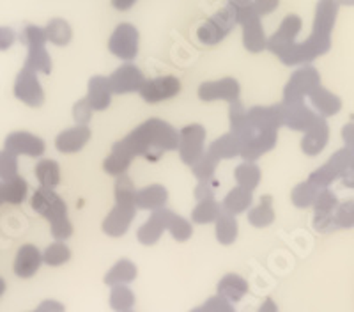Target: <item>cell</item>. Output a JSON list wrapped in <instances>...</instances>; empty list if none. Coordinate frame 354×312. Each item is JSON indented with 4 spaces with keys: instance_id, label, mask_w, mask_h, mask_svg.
<instances>
[{
    "instance_id": "obj_1",
    "label": "cell",
    "mask_w": 354,
    "mask_h": 312,
    "mask_svg": "<svg viewBox=\"0 0 354 312\" xmlns=\"http://www.w3.org/2000/svg\"><path fill=\"white\" fill-rule=\"evenodd\" d=\"M177 146H179V134L169 122L160 119L145 121L128 137L115 144L117 149L128 154L129 158L142 154L147 160H158L163 151L177 149Z\"/></svg>"
},
{
    "instance_id": "obj_2",
    "label": "cell",
    "mask_w": 354,
    "mask_h": 312,
    "mask_svg": "<svg viewBox=\"0 0 354 312\" xmlns=\"http://www.w3.org/2000/svg\"><path fill=\"white\" fill-rule=\"evenodd\" d=\"M205 131L201 125H189L183 128L179 134V151H181L183 162L194 165L202 154H204Z\"/></svg>"
},
{
    "instance_id": "obj_3",
    "label": "cell",
    "mask_w": 354,
    "mask_h": 312,
    "mask_svg": "<svg viewBox=\"0 0 354 312\" xmlns=\"http://www.w3.org/2000/svg\"><path fill=\"white\" fill-rule=\"evenodd\" d=\"M32 208L37 213H41L44 219L52 220V222L68 217L66 215V213H68V208H66L64 201H62L55 192L50 190V188L41 187L39 190L32 195Z\"/></svg>"
},
{
    "instance_id": "obj_4",
    "label": "cell",
    "mask_w": 354,
    "mask_h": 312,
    "mask_svg": "<svg viewBox=\"0 0 354 312\" xmlns=\"http://www.w3.org/2000/svg\"><path fill=\"white\" fill-rule=\"evenodd\" d=\"M135 217V203L131 201H117L115 208L110 211L103 222V231L110 236H121L128 231L129 223Z\"/></svg>"
},
{
    "instance_id": "obj_5",
    "label": "cell",
    "mask_w": 354,
    "mask_h": 312,
    "mask_svg": "<svg viewBox=\"0 0 354 312\" xmlns=\"http://www.w3.org/2000/svg\"><path fill=\"white\" fill-rule=\"evenodd\" d=\"M6 149L12 154H27V156H41L44 153V142L39 137L27 131H15L6 138Z\"/></svg>"
},
{
    "instance_id": "obj_6",
    "label": "cell",
    "mask_w": 354,
    "mask_h": 312,
    "mask_svg": "<svg viewBox=\"0 0 354 312\" xmlns=\"http://www.w3.org/2000/svg\"><path fill=\"white\" fill-rule=\"evenodd\" d=\"M172 217L174 213L169 210H163V208L154 210L153 217H151V219L140 227V231H138V239H140L144 245L156 244L158 238L161 236V232L165 231L167 227H169Z\"/></svg>"
},
{
    "instance_id": "obj_7",
    "label": "cell",
    "mask_w": 354,
    "mask_h": 312,
    "mask_svg": "<svg viewBox=\"0 0 354 312\" xmlns=\"http://www.w3.org/2000/svg\"><path fill=\"white\" fill-rule=\"evenodd\" d=\"M179 89H181V85L174 78H160V80H153L140 87V93L147 103H156L176 96Z\"/></svg>"
},
{
    "instance_id": "obj_8",
    "label": "cell",
    "mask_w": 354,
    "mask_h": 312,
    "mask_svg": "<svg viewBox=\"0 0 354 312\" xmlns=\"http://www.w3.org/2000/svg\"><path fill=\"white\" fill-rule=\"evenodd\" d=\"M41 263H43V254L34 245H24L15 259V273L21 279H28L39 270Z\"/></svg>"
},
{
    "instance_id": "obj_9",
    "label": "cell",
    "mask_w": 354,
    "mask_h": 312,
    "mask_svg": "<svg viewBox=\"0 0 354 312\" xmlns=\"http://www.w3.org/2000/svg\"><path fill=\"white\" fill-rule=\"evenodd\" d=\"M88 138H91V130H88L87 126H75L71 130L62 131L57 137L55 147L61 153H75V151H80L87 144Z\"/></svg>"
},
{
    "instance_id": "obj_10",
    "label": "cell",
    "mask_w": 354,
    "mask_h": 312,
    "mask_svg": "<svg viewBox=\"0 0 354 312\" xmlns=\"http://www.w3.org/2000/svg\"><path fill=\"white\" fill-rule=\"evenodd\" d=\"M201 98L204 102H214V100H227V102H238V84L232 80H225L221 84H207L202 85L201 91H198Z\"/></svg>"
},
{
    "instance_id": "obj_11",
    "label": "cell",
    "mask_w": 354,
    "mask_h": 312,
    "mask_svg": "<svg viewBox=\"0 0 354 312\" xmlns=\"http://www.w3.org/2000/svg\"><path fill=\"white\" fill-rule=\"evenodd\" d=\"M15 94L20 102L27 103L28 107H39L43 105V91H41L39 84L36 78L28 77V75H21L15 87Z\"/></svg>"
},
{
    "instance_id": "obj_12",
    "label": "cell",
    "mask_w": 354,
    "mask_h": 312,
    "mask_svg": "<svg viewBox=\"0 0 354 312\" xmlns=\"http://www.w3.org/2000/svg\"><path fill=\"white\" fill-rule=\"evenodd\" d=\"M167 203V190L161 185H151L135 194V206L144 210H160Z\"/></svg>"
},
{
    "instance_id": "obj_13",
    "label": "cell",
    "mask_w": 354,
    "mask_h": 312,
    "mask_svg": "<svg viewBox=\"0 0 354 312\" xmlns=\"http://www.w3.org/2000/svg\"><path fill=\"white\" fill-rule=\"evenodd\" d=\"M241 153V140L236 134H227L211 144L209 154L213 158H234Z\"/></svg>"
},
{
    "instance_id": "obj_14",
    "label": "cell",
    "mask_w": 354,
    "mask_h": 312,
    "mask_svg": "<svg viewBox=\"0 0 354 312\" xmlns=\"http://www.w3.org/2000/svg\"><path fill=\"white\" fill-rule=\"evenodd\" d=\"M246 291H248V286H246L245 279H241L239 275H232V273L223 277L220 286H218V293H220L221 298L227 302L241 300Z\"/></svg>"
},
{
    "instance_id": "obj_15",
    "label": "cell",
    "mask_w": 354,
    "mask_h": 312,
    "mask_svg": "<svg viewBox=\"0 0 354 312\" xmlns=\"http://www.w3.org/2000/svg\"><path fill=\"white\" fill-rule=\"evenodd\" d=\"M250 204H252V190L238 187L234 188L232 192H229V195L225 197V201H223V211L229 213V215H238V213H243L245 210H248Z\"/></svg>"
},
{
    "instance_id": "obj_16",
    "label": "cell",
    "mask_w": 354,
    "mask_h": 312,
    "mask_svg": "<svg viewBox=\"0 0 354 312\" xmlns=\"http://www.w3.org/2000/svg\"><path fill=\"white\" fill-rule=\"evenodd\" d=\"M59 165L53 160H41L36 167V178L39 179L41 187L43 188H53L59 185V179H61V172H59Z\"/></svg>"
},
{
    "instance_id": "obj_17",
    "label": "cell",
    "mask_w": 354,
    "mask_h": 312,
    "mask_svg": "<svg viewBox=\"0 0 354 312\" xmlns=\"http://www.w3.org/2000/svg\"><path fill=\"white\" fill-rule=\"evenodd\" d=\"M87 103L93 110H105L110 105V87L105 80L96 78L94 82H91Z\"/></svg>"
},
{
    "instance_id": "obj_18",
    "label": "cell",
    "mask_w": 354,
    "mask_h": 312,
    "mask_svg": "<svg viewBox=\"0 0 354 312\" xmlns=\"http://www.w3.org/2000/svg\"><path fill=\"white\" fill-rule=\"evenodd\" d=\"M238 236V222L234 215H229L221 211V215L216 219V238L220 244L230 245Z\"/></svg>"
},
{
    "instance_id": "obj_19",
    "label": "cell",
    "mask_w": 354,
    "mask_h": 312,
    "mask_svg": "<svg viewBox=\"0 0 354 312\" xmlns=\"http://www.w3.org/2000/svg\"><path fill=\"white\" fill-rule=\"evenodd\" d=\"M135 277H137V268H135V264L124 259L119 261V263L110 270V273L105 277V280L110 286H122V284L131 282Z\"/></svg>"
},
{
    "instance_id": "obj_20",
    "label": "cell",
    "mask_w": 354,
    "mask_h": 312,
    "mask_svg": "<svg viewBox=\"0 0 354 312\" xmlns=\"http://www.w3.org/2000/svg\"><path fill=\"white\" fill-rule=\"evenodd\" d=\"M2 194H4V203L20 204L27 197V181L24 178H12L2 183Z\"/></svg>"
},
{
    "instance_id": "obj_21",
    "label": "cell",
    "mask_w": 354,
    "mask_h": 312,
    "mask_svg": "<svg viewBox=\"0 0 354 312\" xmlns=\"http://www.w3.org/2000/svg\"><path fill=\"white\" fill-rule=\"evenodd\" d=\"M221 215L220 204L214 201V199H204L198 203V206L195 208L194 213H192V219L197 223H207L216 220Z\"/></svg>"
},
{
    "instance_id": "obj_22",
    "label": "cell",
    "mask_w": 354,
    "mask_h": 312,
    "mask_svg": "<svg viewBox=\"0 0 354 312\" xmlns=\"http://www.w3.org/2000/svg\"><path fill=\"white\" fill-rule=\"evenodd\" d=\"M273 219H274V215H273V208H271L270 195L262 197L261 204L250 211V215H248L250 223H254L255 227H266L268 223L273 222Z\"/></svg>"
},
{
    "instance_id": "obj_23",
    "label": "cell",
    "mask_w": 354,
    "mask_h": 312,
    "mask_svg": "<svg viewBox=\"0 0 354 312\" xmlns=\"http://www.w3.org/2000/svg\"><path fill=\"white\" fill-rule=\"evenodd\" d=\"M236 181L239 187L246 188V190H254L261 181V172L254 163H243L236 170Z\"/></svg>"
},
{
    "instance_id": "obj_24",
    "label": "cell",
    "mask_w": 354,
    "mask_h": 312,
    "mask_svg": "<svg viewBox=\"0 0 354 312\" xmlns=\"http://www.w3.org/2000/svg\"><path fill=\"white\" fill-rule=\"evenodd\" d=\"M129 163H131V158H129L128 154L122 153L121 149H117V147L113 146L112 153H110L109 158L105 160V170L109 174L122 176L124 174V170L129 167Z\"/></svg>"
},
{
    "instance_id": "obj_25",
    "label": "cell",
    "mask_w": 354,
    "mask_h": 312,
    "mask_svg": "<svg viewBox=\"0 0 354 312\" xmlns=\"http://www.w3.org/2000/svg\"><path fill=\"white\" fill-rule=\"evenodd\" d=\"M135 304V296L126 286H117L110 295V305L119 312H128Z\"/></svg>"
},
{
    "instance_id": "obj_26",
    "label": "cell",
    "mask_w": 354,
    "mask_h": 312,
    "mask_svg": "<svg viewBox=\"0 0 354 312\" xmlns=\"http://www.w3.org/2000/svg\"><path fill=\"white\" fill-rule=\"evenodd\" d=\"M69 257H71V252H69V248L66 247L64 244H61V241L50 245L43 254V261L46 264H50V266H59V264L69 261Z\"/></svg>"
},
{
    "instance_id": "obj_27",
    "label": "cell",
    "mask_w": 354,
    "mask_h": 312,
    "mask_svg": "<svg viewBox=\"0 0 354 312\" xmlns=\"http://www.w3.org/2000/svg\"><path fill=\"white\" fill-rule=\"evenodd\" d=\"M18 176V160L17 154L9 153L8 149L0 151V179L8 181V179L17 178Z\"/></svg>"
},
{
    "instance_id": "obj_28",
    "label": "cell",
    "mask_w": 354,
    "mask_h": 312,
    "mask_svg": "<svg viewBox=\"0 0 354 312\" xmlns=\"http://www.w3.org/2000/svg\"><path fill=\"white\" fill-rule=\"evenodd\" d=\"M216 163L218 160L213 158L209 153L202 154L201 158L194 163L195 176H197L201 181H207V179H211V176H213L214 169H216Z\"/></svg>"
},
{
    "instance_id": "obj_29",
    "label": "cell",
    "mask_w": 354,
    "mask_h": 312,
    "mask_svg": "<svg viewBox=\"0 0 354 312\" xmlns=\"http://www.w3.org/2000/svg\"><path fill=\"white\" fill-rule=\"evenodd\" d=\"M167 229L172 232V236L177 239V241H186V239L192 236V223H189L188 220L183 219V217L174 215Z\"/></svg>"
},
{
    "instance_id": "obj_30",
    "label": "cell",
    "mask_w": 354,
    "mask_h": 312,
    "mask_svg": "<svg viewBox=\"0 0 354 312\" xmlns=\"http://www.w3.org/2000/svg\"><path fill=\"white\" fill-rule=\"evenodd\" d=\"M135 188H133L131 179L126 178V176H121L115 183V197L117 201H131L135 203Z\"/></svg>"
},
{
    "instance_id": "obj_31",
    "label": "cell",
    "mask_w": 354,
    "mask_h": 312,
    "mask_svg": "<svg viewBox=\"0 0 354 312\" xmlns=\"http://www.w3.org/2000/svg\"><path fill=\"white\" fill-rule=\"evenodd\" d=\"M192 312H234L232 307H230V304L227 300H223L221 296H216V298H211L209 302L205 305H202V307L195 309V311Z\"/></svg>"
},
{
    "instance_id": "obj_32",
    "label": "cell",
    "mask_w": 354,
    "mask_h": 312,
    "mask_svg": "<svg viewBox=\"0 0 354 312\" xmlns=\"http://www.w3.org/2000/svg\"><path fill=\"white\" fill-rule=\"evenodd\" d=\"M73 232V227L71 223H69L68 217H64V219H59L55 220V222H52V235L53 238L57 239H66L69 238Z\"/></svg>"
},
{
    "instance_id": "obj_33",
    "label": "cell",
    "mask_w": 354,
    "mask_h": 312,
    "mask_svg": "<svg viewBox=\"0 0 354 312\" xmlns=\"http://www.w3.org/2000/svg\"><path fill=\"white\" fill-rule=\"evenodd\" d=\"M91 118H93V109L87 103V100L78 102L75 105V119H77V122H82L85 126V122L91 121Z\"/></svg>"
},
{
    "instance_id": "obj_34",
    "label": "cell",
    "mask_w": 354,
    "mask_h": 312,
    "mask_svg": "<svg viewBox=\"0 0 354 312\" xmlns=\"http://www.w3.org/2000/svg\"><path fill=\"white\" fill-rule=\"evenodd\" d=\"M214 188H216V185H214V183H211V179H207V181H201L198 188L195 190V197H197L198 201H204V199H213Z\"/></svg>"
},
{
    "instance_id": "obj_35",
    "label": "cell",
    "mask_w": 354,
    "mask_h": 312,
    "mask_svg": "<svg viewBox=\"0 0 354 312\" xmlns=\"http://www.w3.org/2000/svg\"><path fill=\"white\" fill-rule=\"evenodd\" d=\"M259 312H277V307H274L273 300H266V304L259 309Z\"/></svg>"
},
{
    "instance_id": "obj_36",
    "label": "cell",
    "mask_w": 354,
    "mask_h": 312,
    "mask_svg": "<svg viewBox=\"0 0 354 312\" xmlns=\"http://www.w3.org/2000/svg\"><path fill=\"white\" fill-rule=\"evenodd\" d=\"M4 291H6V282H4V279L0 277V296L4 295Z\"/></svg>"
},
{
    "instance_id": "obj_37",
    "label": "cell",
    "mask_w": 354,
    "mask_h": 312,
    "mask_svg": "<svg viewBox=\"0 0 354 312\" xmlns=\"http://www.w3.org/2000/svg\"><path fill=\"white\" fill-rule=\"evenodd\" d=\"M4 203V194H2V183H0V204Z\"/></svg>"
},
{
    "instance_id": "obj_38",
    "label": "cell",
    "mask_w": 354,
    "mask_h": 312,
    "mask_svg": "<svg viewBox=\"0 0 354 312\" xmlns=\"http://www.w3.org/2000/svg\"><path fill=\"white\" fill-rule=\"evenodd\" d=\"M34 312H46V311H44L43 307H37V311H34Z\"/></svg>"
},
{
    "instance_id": "obj_39",
    "label": "cell",
    "mask_w": 354,
    "mask_h": 312,
    "mask_svg": "<svg viewBox=\"0 0 354 312\" xmlns=\"http://www.w3.org/2000/svg\"><path fill=\"white\" fill-rule=\"evenodd\" d=\"M128 312H131V311H128Z\"/></svg>"
}]
</instances>
